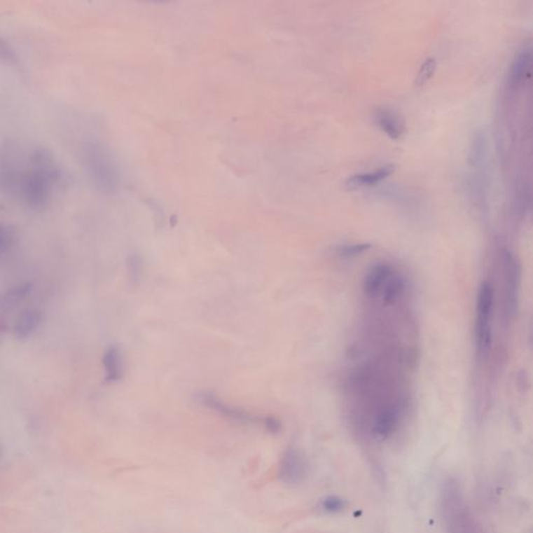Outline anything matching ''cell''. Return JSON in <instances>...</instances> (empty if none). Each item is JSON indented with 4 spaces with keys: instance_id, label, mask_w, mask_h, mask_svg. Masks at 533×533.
I'll use <instances>...</instances> for the list:
<instances>
[{
    "instance_id": "7a4b0ae2",
    "label": "cell",
    "mask_w": 533,
    "mask_h": 533,
    "mask_svg": "<svg viewBox=\"0 0 533 533\" xmlns=\"http://www.w3.org/2000/svg\"><path fill=\"white\" fill-rule=\"evenodd\" d=\"M27 156L18 147L6 145L0 151V190L16 197L17 189L27 169Z\"/></svg>"
},
{
    "instance_id": "5bb4252c",
    "label": "cell",
    "mask_w": 533,
    "mask_h": 533,
    "mask_svg": "<svg viewBox=\"0 0 533 533\" xmlns=\"http://www.w3.org/2000/svg\"><path fill=\"white\" fill-rule=\"evenodd\" d=\"M530 62H532V51H530L529 47H525L515 55L513 65H511V74H509L511 76L509 83L513 87L519 85L527 76L528 71H529Z\"/></svg>"
},
{
    "instance_id": "9c48e42d",
    "label": "cell",
    "mask_w": 533,
    "mask_h": 533,
    "mask_svg": "<svg viewBox=\"0 0 533 533\" xmlns=\"http://www.w3.org/2000/svg\"><path fill=\"white\" fill-rule=\"evenodd\" d=\"M391 275L392 270L387 265H376L369 270L364 279L363 289L366 296L375 297L380 294L385 282L391 277Z\"/></svg>"
},
{
    "instance_id": "277c9868",
    "label": "cell",
    "mask_w": 533,
    "mask_h": 533,
    "mask_svg": "<svg viewBox=\"0 0 533 533\" xmlns=\"http://www.w3.org/2000/svg\"><path fill=\"white\" fill-rule=\"evenodd\" d=\"M83 158L85 169L96 185L100 188H110L113 183L112 167L104 149L94 143H88L83 148Z\"/></svg>"
},
{
    "instance_id": "2e32d148",
    "label": "cell",
    "mask_w": 533,
    "mask_h": 533,
    "mask_svg": "<svg viewBox=\"0 0 533 533\" xmlns=\"http://www.w3.org/2000/svg\"><path fill=\"white\" fill-rule=\"evenodd\" d=\"M16 241V231L13 226L0 223V256H6Z\"/></svg>"
},
{
    "instance_id": "d6986e66",
    "label": "cell",
    "mask_w": 533,
    "mask_h": 533,
    "mask_svg": "<svg viewBox=\"0 0 533 533\" xmlns=\"http://www.w3.org/2000/svg\"><path fill=\"white\" fill-rule=\"evenodd\" d=\"M346 502L338 496H327L321 501V508L329 513H339L343 511Z\"/></svg>"
},
{
    "instance_id": "4fadbf2b",
    "label": "cell",
    "mask_w": 533,
    "mask_h": 533,
    "mask_svg": "<svg viewBox=\"0 0 533 533\" xmlns=\"http://www.w3.org/2000/svg\"><path fill=\"white\" fill-rule=\"evenodd\" d=\"M102 363L106 370V380L110 382L120 380L123 374V359L118 347H111L106 351Z\"/></svg>"
},
{
    "instance_id": "ac0fdd59",
    "label": "cell",
    "mask_w": 533,
    "mask_h": 533,
    "mask_svg": "<svg viewBox=\"0 0 533 533\" xmlns=\"http://www.w3.org/2000/svg\"><path fill=\"white\" fill-rule=\"evenodd\" d=\"M18 62L16 51L11 46L10 43L0 35V63L8 65H16Z\"/></svg>"
},
{
    "instance_id": "30bf717a",
    "label": "cell",
    "mask_w": 533,
    "mask_h": 533,
    "mask_svg": "<svg viewBox=\"0 0 533 533\" xmlns=\"http://www.w3.org/2000/svg\"><path fill=\"white\" fill-rule=\"evenodd\" d=\"M395 165H385L378 170L371 172L359 173L349 177L346 181V186L349 189H357V188L370 187L375 185L383 179L389 177L395 172Z\"/></svg>"
},
{
    "instance_id": "5b68a950",
    "label": "cell",
    "mask_w": 533,
    "mask_h": 533,
    "mask_svg": "<svg viewBox=\"0 0 533 533\" xmlns=\"http://www.w3.org/2000/svg\"><path fill=\"white\" fill-rule=\"evenodd\" d=\"M197 398H198L201 403L205 404L207 408L216 410V412L228 417V418L235 420V421L244 422V423H262L271 432L275 429L276 425H277V421L275 419L270 418V417L265 419L254 417L252 415L248 414V413L243 412V410H237V408H233V406H228V404L223 403L221 400L218 399L213 394H199Z\"/></svg>"
},
{
    "instance_id": "7c38bea8",
    "label": "cell",
    "mask_w": 533,
    "mask_h": 533,
    "mask_svg": "<svg viewBox=\"0 0 533 533\" xmlns=\"http://www.w3.org/2000/svg\"><path fill=\"white\" fill-rule=\"evenodd\" d=\"M32 290L31 284H21L8 289L0 298V310L4 312L15 310L29 296Z\"/></svg>"
},
{
    "instance_id": "9a60e30c",
    "label": "cell",
    "mask_w": 533,
    "mask_h": 533,
    "mask_svg": "<svg viewBox=\"0 0 533 533\" xmlns=\"http://www.w3.org/2000/svg\"><path fill=\"white\" fill-rule=\"evenodd\" d=\"M403 290L404 284L401 278L398 277V276L391 275V277L385 282V286H383L382 291L380 293V294H382L383 303L387 305H392L397 303L400 297H401Z\"/></svg>"
},
{
    "instance_id": "52a82bcc",
    "label": "cell",
    "mask_w": 533,
    "mask_h": 533,
    "mask_svg": "<svg viewBox=\"0 0 533 533\" xmlns=\"http://www.w3.org/2000/svg\"><path fill=\"white\" fill-rule=\"evenodd\" d=\"M375 122L378 123V127L387 137L394 139V140L401 138L402 134H404V130H406L403 120L400 118L397 113L389 110V109H380V110L376 111Z\"/></svg>"
},
{
    "instance_id": "3957f363",
    "label": "cell",
    "mask_w": 533,
    "mask_h": 533,
    "mask_svg": "<svg viewBox=\"0 0 533 533\" xmlns=\"http://www.w3.org/2000/svg\"><path fill=\"white\" fill-rule=\"evenodd\" d=\"M493 305V288L489 282H483L478 291L476 306V345L479 357L487 354L491 348Z\"/></svg>"
},
{
    "instance_id": "ba28073f",
    "label": "cell",
    "mask_w": 533,
    "mask_h": 533,
    "mask_svg": "<svg viewBox=\"0 0 533 533\" xmlns=\"http://www.w3.org/2000/svg\"><path fill=\"white\" fill-rule=\"evenodd\" d=\"M42 323V314L35 308L25 310L22 314H19L15 322L13 333L15 338L18 340H25L31 337L39 328Z\"/></svg>"
},
{
    "instance_id": "8992f818",
    "label": "cell",
    "mask_w": 533,
    "mask_h": 533,
    "mask_svg": "<svg viewBox=\"0 0 533 533\" xmlns=\"http://www.w3.org/2000/svg\"><path fill=\"white\" fill-rule=\"evenodd\" d=\"M307 462L300 451L289 449L282 455L278 466V476L282 483L296 485L305 478Z\"/></svg>"
},
{
    "instance_id": "6da1fadb",
    "label": "cell",
    "mask_w": 533,
    "mask_h": 533,
    "mask_svg": "<svg viewBox=\"0 0 533 533\" xmlns=\"http://www.w3.org/2000/svg\"><path fill=\"white\" fill-rule=\"evenodd\" d=\"M67 184V173L55 154L45 147H34L27 154V169L16 197L29 209H44L50 201L53 190L65 187Z\"/></svg>"
},
{
    "instance_id": "8fae6325",
    "label": "cell",
    "mask_w": 533,
    "mask_h": 533,
    "mask_svg": "<svg viewBox=\"0 0 533 533\" xmlns=\"http://www.w3.org/2000/svg\"><path fill=\"white\" fill-rule=\"evenodd\" d=\"M469 165L475 170L483 168L487 160V138L483 130L474 132L469 151Z\"/></svg>"
},
{
    "instance_id": "44dd1931",
    "label": "cell",
    "mask_w": 533,
    "mask_h": 533,
    "mask_svg": "<svg viewBox=\"0 0 533 533\" xmlns=\"http://www.w3.org/2000/svg\"><path fill=\"white\" fill-rule=\"evenodd\" d=\"M0 453H1V449H0Z\"/></svg>"
},
{
    "instance_id": "ffe728a7",
    "label": "cell",
    "mask_w": 533,
    "mask_h": 533,
    "mask_svg": "<svg viewBox=\"0 0 533 533\" xmlns=\"http://www.w3.org/2000/svg\"><path fill=\"white\" fill-rule=\"evenodd\" d=\"M370 245L368 244H355V245H347L340 248L339 254L342 256H354L357 254H363L366 250L369 249Z\"/></svg>"
},
{
    "instance_id": "e0dca14e",
    "label": "cell",
    "mask_w": 533,
    "mask_h": 533,
    "mask_svg": "<svg viewBox=\"0 0 533 533\" xmlns=\"http://www.w3.org/2000/svg\"><path fill=\"white\" fill-rule=\"evenodd\" d=\"M436 66H438V64H436V60L432 59V57L426 60V61L422 64L421 68H420V71L418 76H417L416 81H415V85H416L417 87H423V85H425L426 83L432 78L434 74H436Z\"/></svg>"
}]
</instances>
